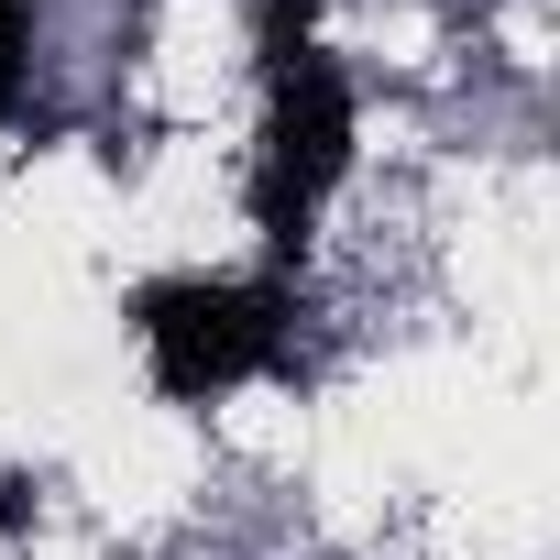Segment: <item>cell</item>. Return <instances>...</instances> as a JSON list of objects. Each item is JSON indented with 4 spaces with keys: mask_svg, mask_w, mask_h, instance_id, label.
<instances>
[{
    "mask_svg": "<svg viewBox=\"0 0 560 560\" xmlns=\"http://www.w3.org/2000/svg\"><path fill=\"white\" fill-rule=\"evenodd\" d=\"M12 527H23V494H0V538H12Z\"/></svg>",
    "mask_w": 560,
    "mask_h": 560,
    "instance_id": "5",
    "label": "cell"
},
{
    "mask_svg": "<svg viewBox=\"0 0 560 560\" xmlns=\"http://www.w3.org/2000/svg\"><path fill=\"white\" fill-rule=\"evenodd\" d=\"M34 89V0H0V121L23 110Z\"/></svg>",
    "mask_w": 560,
    "mask_h": 560,
    "instance_id": "3",
    "label": "cell"
},
{
    "mask_svg": "<svg viewBox=\"0 0 560 560\" xmlns=\"http://www.w3.org/2000/svg\"><path fill=\"white\" fill-rule=\"evenodd\" d=\"M352 165H363V100H352V78L319 45L275 56L264 67V132H253V231H264L275 264H298L319 242V209L352 187Z\"/></svg>",
    "mask_w": 560,
    "mask_h": 560,
    "instance_id": "2",
    "label": "cell"
},
{
    "mask_svg": "<svg viewBox=\"0 0 560 560\" xmlns=\"http://www.w3.org/2000/svg\"><path fill=\"white\" fill-rule=\"evenodd\" d=\"M132 341H143L165 407H209L231 385L287 374L298 287L287 275H154V287H132Z\"/></svg>",
    "mask_w": 560,
    "mask_h": 560,
    "instance_id": "1",
    "label": "cell"
},
{
    "mask_svg": "<svg viewBox=\"0 0 560 560\" xmlns=\"http://www.w3.org/2000/svg\"><path fill=\"white\" fill-rule=\"evenodd\" d=\"M319 12H330V0H264V12H253L264 67H275V56H298V45H319Z\"/></svg>",
    "mask_w": 560,
    "mask_h": 560,
    "instance_id": "4",
    "label": "cell"
}]
</instances>
